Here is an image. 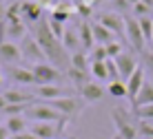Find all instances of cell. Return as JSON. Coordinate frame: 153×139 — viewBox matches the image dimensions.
Segmentation results:
<instances>
[{
	"instance_id": "cell-40",
	"label": "cell",
	"mask_w": 153,
	"mask_h": 139,
	"mask_svg": "<svg viewBox=\"0 0 153 139\" xmlns=\"http://www.w3.org/2000/svg\"><path fill=\"white\" fill-rule=\"evenodd\" d=\"M140 2H142V4H146V7H149L151 11H153V0H140Z\"/></svg>"
},
{
	"instance_id": "cell-20",
	"label": "cell",
	"mask_w": 153,
	"mask_h": 139,
	"mask_svg": "<svg viewBox=\"0 0 153 139\" xmlns=\"http://www.w3.org/2000/svg\"><path fill=\"white\" fill-rule=\"evenodd\" d=\"M31 121L25 115H16V117H7L4 119V128L9 130V135H22V132L29 130Z\"/></svg>"
},
{
	"instance_id": "cell-32",
	"label": "cell",
	"mask_w": 153,
	"mask_h": 139,
	"mask_svg": "<svg viewBox=\"0 0 153 139\" xmlns=\"http://www.w3.org/2000/svg\"><path fill=\"white\" fill-rule=\"evenodd\" d=\"M104 49H107V57H111V60H115L118 55H122V53H124V46L120 44V42H115V40L111 42V44H107Z\"/></svg>"
},
{
	"instance_id": "cell-22",
	"label": "cell",
	"mask_w": 153,
	"mask_h": 139,
	"mask_svg": "<svg viewBox=\"0 0 153 139\" xmlns=\"http://www.w3.org/2000/svg\"><path fill=\"white\" fill-rule=\"evenodd\" d=\"M149 104H153V82L146 79L140 93L135 95V99L131 101V108H140V106H149Z\"/></svg>"
},
{
	"instance_id": "cell-48",
	"label": "cell",
	"mask_w": 153,
	"mask_h": 139,
	"mask_svg": "<svg viewBox=\"0 0 153 139\" xmlns=\"http://www.w3.org/2000/svg\"><path fill=\"white\" fill-rule=\"evenodd\" d=\"M138 139H142V137H138Z\"/></svg>"
},
{
	"instance_id": "cell-16",
	"label": "cell",
	"mask_w": 153,
	"mask_h": 139,
	"mask_svg": "<svg viewBox=\"0 0 153 139\" xmlns=\"http://www.w3.org/2000/svg\"><path fill=\"white\" fill-rule=\"evenodd\" d=\"M104 95H107V88L100 86L98 82H89L87 86L80 90V97L84 104H98V101L104 99Z\"/></svg>"
},
{
	"instance_id": "cell-31",
	"label": "cell",
	"mask_w": 153,
	"mask_h": 139,
	"mask_svg": "<svg viewBox=\"0 0 153 139\" xmlns=\"http://www.w3.org/2000/svg\"><path fill=\"white\" fill-rule=\"evenodd\" d=\"M104 64H107L109 82H118V79H120V73H118V64H115V60H111V57H107V60H104Z\"/></svg>"
},
{
	"instance_id": "cell-35",
	"label": "cell",
	"mask_w": 153,
	"mask_h": 139,
	"mask_svg": "<svg viewBox=\"0 0 153 139\" xmlns=\"http://www.w3.org/2000/svg\"><path fill=\"white\" fill-rule=\"evenodd\" d=\"M111 9L115 13L118 11H131V4L126 2V0H111Z\"/></svg>"
},
{
	"instance_id": "cell-12",
	"label": "cell",
	"mask_w": 153,
	"mask_h": 139,
	"mask_svg": "<svg viewBox=\"0 0 153 139\" xmlns=\"http://www.w3.org/2000/svg\"><path fill=\"white\" fill-rule=\"evenodd\" d=\"M36 97H40L42 101H51V99H62V97H71V90L62 84H45V86H36L33 90Z\"/></svg>"
},
{
	"instance_id": "cell-8",
	"label": "cell",
	"mask_w": 153,
	"mask_h": 139,
	"mask_svg": "<svg viewBox=\"0 0 153 139\" xmlns=\"http://www.w3.org/2000/svg\"><path fill=\"white\" fill-rule=\"evenodd\" d=\"M7 82H13L16 86H38V79L31 73V68L25 66H4Z\"/></svg>"
},
{
	"instance_id": "cell-5",
	"label": "cell",
	"mask_w": 153,
	"mask_h": 139,
	"mask_svg": "<svg viewBox=\"0 0 153 139\" xmlns=\"http://www.w3.org/2000/svg\"><path fill=\"white\" fill-rule=\"evenodd\" d=\"M47 104H49L51 108H56L65 119H76V117L84 110V106H87L82 101V97H76V95L62 97V99H51V101H47Z\"/></svg>"
},
{
	"instance_id": "cell-38",
	"label": "cell",
	"mask_w": 153,
	"mask_h": 139,
	"mask_svg": "<svg viewBox=\"0 0 153 139\" xmlns=\"http://www.w3.org/2000/svg\"><path fill=\"white\" fill-rule=\"evenodd\" d=\"M7 108V99L2 97V93H0V113H2V110Z\"/></svg>"
},
{
	"instance_id": "cell-6",
	"label": "cell",
	"mask_w": 153,
	"mask_h": 139,
	"mask_svg": "<svg viewBox=\"0 0 153 139\" xmlns=\"http://www.w3.org/2000/svg\"><path fill=\"white\" fill-rule=\"evenodd\" d=\"M69 121H31L29 132L38 139H60Z\"/></svg>"
},
{
	"instance_id": "cell-4",
	"label": "cell",
	"mask_w": 153,
	"mask_h": 139,
	"mask_svg": "<svg viewBox=\"0 0 153 139\" xmlns=\"http://www.w3.org/2000/svg\"><path fill=\"white\" fill-rule=\"evenodd\" d=\"M113 124H115V135L122 139H138V121L131 119V115L122 108H113Z\"/></svg>"
},
{
	"instance_id": "cell-19",
	"label": "cell",
	"mask_w": 153,
	"mask_h": 139,
	"mask_svg": "<svg viewBox=\"0 0 153 139\" xmlns=\"http://www.w3.org/2000/svg\"><path fill=\"white\" fill-rule=\"evenodd\" d=\"M62 46L67 49V53H69V55H73V53H78V51H82L80 35H78V29H76V26H69V24H67L65 35H62Z\"/></svg>"
},
{
	"instance_id": "cell-27",
	"label": "cell",
	"mask_w": 153,
	"mask_h": 139,
	"mask_svg": "<svg viewBox=\"0 0 153 139\" xmlns=\"http://www.w3.org/2000/svg\"><path fill=\"white\" fill-rule=\"evenodd\" d=\"M138 22H140V29H142V35H144L146 44H151V40H153V18H151V15L138 18Z\"/></svg>"
},
{
	"instance_id": "cell-10",
	"label": "cell",
	"mask_w": 153,
	"mask_h": 139,
	"mask_svg": "<svg viewBox=\"0 0 153 139\" xmlns=\"http://www.w3.org/2000/svg\"><path fill=\"white\" fill-rule=\"evenodd\" d=\"M20 53H22V60H25V62H31V64H42V62H47L45 53H42L40 44L36 42L33 35H27V38L20 42Z\"/></svg>"
},
{
	"instance_id": "cell-23",
	"label": "cell",
	"mask_w": 153,
	"mask_h": 139,
	"mask_svg": "<svg viewBox=\"0 0 153 139\" xmlns=\"http://www.w3.org/2000/svg\"><path fill=\"white\" fill-rule=\"evenodd\" d=\"M65 75H67V79L76 86L78 90H82L84 86L89 84V73H84V71H76V68H67L65 71Z\"/></svg>"
},
{
	"instance_id": "cell-28",
	"label": "cell",
	"mask_w": 153,
	"mask_h": 139,
	"mask_svg": "<svg viewBox=\"0 0 153 139\" xmlns=\"http://www.w3.org/2000/svg\"><path fill=\"white\" fill-rule=\"evenodd\" d=\"M138 137H142V139H153V121H142V119H138Z\"/></svg>"
},
{
	"instance_id": "cell-30",
	"label": "cell",
	"mask_w": 153,
	"mask_h": 139,
	"mask_svg": "<svg viewBox=\"0 0 153 139\" xmlns=\"http://www.w3.org/2000/svg\"><path fill=\"white\" fill-rule=\"evenodd\" d=\"M87 55H89V62H104V60H107V49L96 44L91 51L87 53Z\"/></svg>"
},
{
	"instance_id": "cell-45",
	"label": "cell",
	"mask_w": 153,
	"mask_h": 139,
	"mask_svg": "<svg viewBox=\"0 0 153 139\" xmlns=\"http://www.w3.org/2000/svg\"><path fill=\"white\" fill-rule=\"evenodd\" d=\"M151 51H153V40H151Z\"/></svg>"
},
{
	"instance_id": "cell-18",
	"label": "cell",
	"mask_w": 153,
	"mask_h": 139,
	"mask_svg": "<svg viewBox=\"0 0 153 139\" xmlns=\"http://www.w3.org/2000/svg\"><path fill=\"white\" fill-rule=\"evenodd\" d=\"M76 29H78V35H80L82 51L89 53L93 46H96V42H93V33H91V22H89V20H78Z\"/></svg>"
},
{
	"instance_id": "cell-14",
	"label": "cell",
	"mask_w": 153,
	"mask_h": 139,
	"mask_svg": "<svg viewBox=\"0 0 153 139\" xmlns=\"http://www.w3.org/2000/svg\"><path fill=\"white\" fill-rule=\"evenodd\" d=\"M115 64H118V73H120V79H122V82H126V79L135 73V68L140 66L135 53H129V51H124L122 55L115 57Z\"/></svg>"
},
{
	"instance_id": "cell-34",
	"label": "cell",
	"mask_w": 153,
	"mask_h": 139,
	"mask_svg": "<svg viewBox=\"0 0 153 139\" xmlns=\"http://www.w3.org/2000/svg\"><path fill=\"white\" fill-rule=\"evenodd\" d=\"M131 13H133V18H146V15L151 13V9L146 7V4H142V2H138L133 9H131Z\"/></svg>"
},
{
	"instance_id": "cell-25",
	"label": "cell",
	"mask_w": 153,
	"mask_h": 139,
	"mask_svg": "<svg viewBox=\"0 0 153 139\" xmlns=\"http://www.w3.org/2000/svg\"><path fill=\"white\" fill-rule=\"evenodd\" d=\"M89 73H91V77L98 79V82H109V73H107V64L104 62H91Z\"/></svg>"
},
{
	"instance_id": "cell-7",
	"label": "cell",
	"mask_w": 153,
	"mask_h": 139,
	"mask_svg": "<svg viewBox=\"0 0 153 139\" xmlns=\"http://www.w3.org/2000/svg\"><path fill=\"white\" fill-rule=\"evenodd\" d=\"M31 73L38 79V86H45V84H62V79L67 77L65 71L56 68L53 64H49V62L33 64V66H31Z\"/></svg>"
},
{
	"instance_id": "cell-29",
	"label": "cell",
	"mask_w": 153,
	"mask_h": 139,
	"mask_svg": "<svg viewBox=\"0 0 153 139\" xmlns=\"http://www.w3.org/2000/svg\"><path fill=\"white\" fill-rule=\"evenodd\" d=\"M133 115L142 121H153V104L149 106H140V108H133Z\"/></svg>"
},
{
	"instance_id": "cell-44",
	"label": "cell",
	"mask_w": 153,
	"mask_h": 139,
	"mask_svg": "<svg viewBox=\"0 0 153 139\" xmlns=\"http://www.w3.org/2000/svg\"><path fill=\"white\" fill-rule=\"evenodd\" d=\"M0 124H2V113H0Z\"/></svg>"
},
{
	"instance_id": "cell-3",
	"label": "cell",
	"mask_w": 153,
	"mask_h": 139,
	"mask_svg": "<svg viewBox=\"0 0 153 139\" xmlns=\"http://www.w3.org/2000/svg\"><path fill=\"white\" fill-rule=\"evenodd\" d=\"M25 117L29 121H69L65 119L56 108H51L47 101H36V104H29L25 108Z\"/></svg>"
},
{
	"instance_id": "cell-26",
	"label": "cell",
	"mask_w": 153,
	"mask_h": 139,
	"mask_svg": "<svg viewBox=\"0 0 153 139\" xmlns=\"http://www.w3.org/2000/svg\"><path fill=\"white\" fill-rule=\"evenodd\" d=\"M107 95H111V97H115V99H124L126 97V84L122 82V79H118V82H109Z\"/></svg>"
},
{
	"instance_id": "cell-15",
	"label": "cell",
	"mask_w": 153,
	"mask_h": 139,
	"mask_svg": "<svg viewBox=\"0 0 153 139\" xmlns=\"http://www.w3.org/2000/svg\"><path fill=\"white\" fill-rule=\"evenodd\" d=\"M144 82H146V73H144V68H142V66H138V68H135V73L124 82L126 84V99L133 101L135 95L140 93V88L144 86Z\"/></svg>"
},
{
	"instance_id": "cell-46",
	"label": "cell",
	"mask_w": 153,
	"mask_h": 139,
	"mask_svg": "<svg viewBox=\"0 0 153 139\" xmlns=\"http://www.w3.org/2000/svg\"><path fill=\"white\" fill-rule=\"evenodd\" d=\"M2 2H7V0H0V4H2Z\"/></svg>"
},
{
	"instance_id": "cell-9",
	"label": "cell",
	"mask_w": 153,
	"mask_h": 139,
	"mask_svg": "<svg viewBox=\"0 0 153 139\" xmlns=\"http://www.w3.org/2000/svg\"><path fill=\"white\" fill-rule=\"evenodd\" d=\"M20 18L27 26H36L45 18V11H42V4L36 2V0H20Z\"/></svg>"
},
{
	"instance_id": "cell-42",
	"label": "cell",
	"mask_w": 153,
	"mask_h": 139,
	"mask_svg": "<svg viewBox=\"0 0 153 139\" xmlns=\"http://www.w3.org/2000/svg\"><path fill=\"white\" fill-rule=\"evenodd\" d=\"M126 2H129V4H131V9H133V7H135V4H138V2H140V0H126Z\"/></svg>"
},
{
	"instance_id": "cell-24",
	"label": "cell",
	"mask_w": 153,
	"mask_h": 139,
	"mask_svg": "<svg viewBox=\"0 0 153 139\" xmlns=\"http://www.w3.org/2000/svg\"><path fill=\"white\" fill-rule=\"evenodd\" d=\"M89 66H91V62H89V55L84 51H78V53H73V55H71V66L69 68L89 73Z\"/></svg>"
},
{
	"instance_id": "cell-39",
	"label": "cell",
	"mask_w": 153,
	"mask_h": 139,
	"mask_svg": "<svg viewBox=\"0 0 153 139\" xmlns=\"http://www.w3.org/2000/svg\"><path fill=\"white\" fill-rule=\"evenodd\" d=\"M4 82H7V77H4V68L2 66H0V86H2V84Z\"/></svg>"
},
{
	"instance_id": "cell-1",
	"label": "cell",
	"mask_w": 153,
	"mask_h": 139,
	"mask_svg": "<svg viewBox=\"0 0 153 139\" xmlns=\"http://www.w3.org/2000/svg\"><path fill=\"white\" fill-rule=\"evenodd\" d=\"M33 38L40 44V49H42V53H45V57H47L49 64H53V66L60 68V71H67V68L71 66V55L67 53L65 46H62V42L58 38H53V33H51V29H49L47 15L33 26Z\"/></svg>"
},
{
	"instance_id": "cell-49",
	"label": "cell",
	"mask_w": 153,
	"mask_h": 139,
	"mask_svg": "<svg viewBox=\"0 0 153 139\" xmlns=\"http://www.w3.org/2000/svg\"><path fill=\"white\" fill-rule=\"evenodd\" d=\"M38 2H40V0H38Z\"/></svg>"
},
{
	"instance_id": "cell-43",
	"label": "cell",
	"mask_w": 153,
	"mask_h": 139,
	"mask_svg": "<svg viewBox=\"0 0 153 139\" xmlns=\"http://www.w3.org/2000/svg\"><path fill=\"white\" fill-rule=\"evenodd\" d=\"M111 139H122V137H120V135H113V137H111Z\"/></svg>"
},
{
	"instance_id": "cell-21",
	"label": "cell",
	"mask_w": 153,
	"mask_h": 139,
	"mask_svg": "<svg viewBox=\"0 0 153 139\" xmlns=\"http://www.w3.org/2000/svg\"><path fill=\"white\" fill-rule=\"evenodd\" d=\"M91 33H93V42H96L98 46H107V44H111L115 35L111 33L109 29H104L100 22H91Z\"/></svg>"
},
{
	"instance_id": "cell-47",
	"label": "cell",
	"mask_w": 153,
	"mask_h": 139,
	"mask_svg": "<svg viewBox=\"0 0 153 139\" xmlns=\"http://www.w3.org/2000/svg\"><path fill=\"white\" fill-rule=\"evenodd\" d=\"M96 2H100V0H96Z\"/></svg>"
},
{
	"instance_id": "cell-33",
	"label": "cell",
	"mask_w": 153,
	"mask_h": 139,
	"mask_svg": "<svg viewBox=\"0 0 153 139\" xmlns=\"http://www.w3.org/2000/svg\"><path fill=\"white\" fill-rule=\"evenodd\" d=\"M140 57H142V62H144V66H142V68H144V73H149L151 82H153V51H144Z\"/></svg>"
},
{
	"instance_id": "cell-36",
	"label": "cell",
	"mask_w": 153,
	"mask_h": 139,
	"mask_svg": "<svg viewBox=\"0 0 153 139\" xmlns=\"http://www.w3.org/2000/svg\"><path fill=\"white\" fill-rule=\"evenodd\" d=\"M9 139H38V137H33V135L27 130V132H22V135H11Z\"/></svg>"
},
{
	"instance_id": "cell-17",
	"label": "cell",
	"mask_w": 153,
	"mask_h": 139,
	"mask_svg": "<svg viewBox=\"0 0 153 139\" xmlns=\"http://www.w3.org/2000/svg\"><path fill=\"white\" fill-rule=\"evenodd\" d=\"M2 97L7 99V104L29 106V104H33L36 95H31V93H25V90H20V88H7V90H2Z\"/></svg>"
},
{
	"instance_id": "cell-13",
	"label": "cell",
	"mask_w": 153,
	"mask_h": 139,
	"mask_svg": "<svg viewBox=\"0 0 153 139\" xmlns=\"http://www.w3.org/2000/svg\"><path fill=\"white\" fill-rule=\"evenodd\" d=\"M96 22H100L104 29H109L113 35H124V15H120L115 11H102V13H98Z\"/></svg>"
},
{
	"instance_id": "cell-11",
	"label": "cell",
	"mask_w": 153,
	"mask_h": 139,
	"mask_svg": "<svg viewBox=\"0 0 153 139\" xmlns=\"http://www.w3.org/2000/svg\"><path fill=\"white\" fill-rule=\"evenodd\" d=\"M22 62V53H20V44L11 40H0V64L4 66H16Z\"/></svg>"
},
{
	"instance_id": "cell-41",
	"label": "cell",
	"mask_w": 153,
	"mask_h": 139,
	"mask_svg": "<svg viewBox=\"0 0 153 139\" xmlns=\"http://www.w3.org/2000/svg\"><path fill=\"white\" fill-rule=\"evenodd\" d=\"M2 22H4V7L0 4V24H2Z\"/></svg>"
},
{
	"instance_id": "cell-2",
	"label": "cell",
	"mask_w": 153,
	"mask_h": 139,
	"mask_svg": "<svg viewBox=\"0 0 153 139\" xmlns=\"http://www.w3.org/2000/svg\"><path fill=\"white\" fill-rule=\"evenodd\" d=\"M124 38L129 42V46L133 49V53H140L142 55L146 51V40L142 35L138 18H133V15H124Z\"/></svg>"
},
{
	"instance_id": "cell-37",
	"label": "cell",
	"mask_w": 153,
	"mask_h": 139,
	"mask_svg": "<svg viewBox=\"0 0 153 139\" xmlns=\"http://www.w3.org/2000/svg\"><path fill=\"white\" fill-rule=\"evenodd\" d=\"M11 135H9V130L4 128V124H0V139H9Z\"/></svg>"
}]
</instances>
